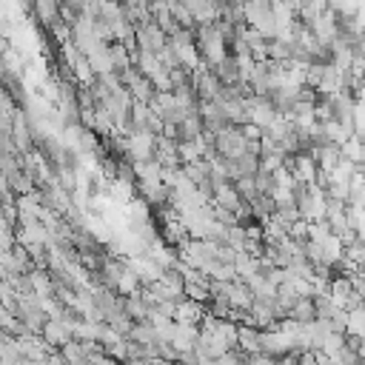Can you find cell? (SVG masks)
Returning a JSON list of instances; mask_svg holds the SVG:
<instances>
[{"label": "cell", "mask_w": 365, "mask_h": 365, "mask_svg": "<svg viewBox=\"0 0 365 365\" xmlns=\"http://www.w3.org/2000/svg\"><path fill=\"white\" fill-rule=\"evenodd\" d=\"M29 282L34 285V294H37V297H51V282H48V277H46L43 271H34V274L29 277Z\"/></svg>", "instance_id": "cell-15"}, {"label": "cell", "mask_w": 365, "mask_h": 365, "mask_svg": "<svg viewBox=\"0 0 365 365\" xmlns=\"http://www.w3.org/2000/svg\"><path fill=\"white\" fill-rule=\"evenodd\" d=\"M342 348H345V334H336V331H331V334L325 336V342L319 345V354H325V356L331 359V356H336Z\"/></svg>", "instance_id": "cell-12"}, {"label": "cell", "mask_w": 365, "mask_h": 365, "mask_svg": "<svg viewBox=\"0 0 365 365\" xmlns=\"http://www.w3.org/2000/svg\"><path fill=\"white\" fill-rule=\"evenodd\" d=\"M359 168H362V171H365V163H362V165H359Z\"/></svg>", "instance_id": "cell-19"}, {"label": "cell", "mask_w": 365, "mask_h": 365, "mask_svg": "<svg viewBox=\"0 0 365 365\" xmlns=\"http://www.w3.org/2000/svg\"><path fill=\"white\" fill-rule=\"evenodd\" d=\"M259 328H254V325H237V345L248 354V356H254V354H262L259 351Z\"/></svg>", "instance_id": "cell-7"}, {"label": "cell", "mask_w": 365, "mask_h": 365, "mask_svg": "<svg viewBox=\"0 0 365 365\" xmlns=\"http://www.w3.org/2000/svg\"><path fill=\"white\" fill-rule=\"evenodd\" d=\"M40 334H43V342H46V345L63 348L66 342H71V319H66V317L46 319L43 328H40Z\"/></svg>", "instance_id": "cell-3"}, {"label": "cell", "mask_w": 365, "mask_h": 365, "mask_svg": "<svg viewBox=\"0 0 365 365\" xmlns=\"http://www.w3.org/2000/svg\"><path fill=\"white\" fill-rule=\"evenodd\" d=\"M345 336H356V339H365V305H354V308L348 311Z\"/></svg>", "instance_id": "cell-9"}, {"label": "cell", "mask_w": 365, "mask_h": 365, "mask_svg": "<svg viewBox=\"0 0 365 365\" xmlns=\"http://www.w3.org/2000/svg\"><path fill=\"white\" fill-rule=\"evenodd\" d=\"M214 365H248V362H245V359H240L237 354H231V351H228V354H222L220 359H214Z\"/></svg>", "instance_id": "cell-17"}, {"label": "cell", "mask_w": 365, "mask_h": 365, "mask_svg": "<svg viewBox=\"0 0 365 365\" xmlns=\"http://www.w3.org/2000/svg\"><path fill=\"white\" fill-rule=\"evenodd\" d=\"M351 125H354V134H359L365 140V103H354V111H351Z\"/></svg>", "instance_id": "cell-14"}, {"label": "cell", "mask_w": 365, "mask_h": 365, "mask_svg": "<svg viewBox=\"0 0 365 365\" xmlns=\"http://www.w3.org/2000/svg\"><path fill=\"white\" fill-rule=\"evenodd\" d=\"M202 319V308L200 302H191V299H180L174 305V322L177 325H197Z\"/></svg>", "instance_id": "cell-6"}, {"label": "cell", "mask_w": 365, "mask_h": 365, "mask_svg": "<svg viewBox=\"0 0 365 365\" xmlns=\"http://www.w3.org/2000/svg\"><path fill=\"white\" fill-rule=\"evenodd\" d=\"M197 336H200V331H197L194 325H177V322H174V334H171L168 345H171V351H174V354H177V356L182 359V356L194 354Z\"/></svg>", "instance_id": "cell-4"}, {"label": "cell", "mask_w": 365, "mask_h": 365, "mask_svg": "<svg viewBox=\"0 0 365 365\" xmlns=\"http://www.w3.org/2000/svg\"><path fill=\"white\" fill-rule=\"evenodd\" d=\"M34 6H37L40 20H46V23H57V0H34Z\"/></svg>", "instance_id": "cell-13"}, {"label": "cell", "mask_w": 365, "mask_h": 365, "mask_svg": "<svg viewBox=\"0 0 365 365\" xmlns=\"http://www.w3.org/2000/svg\"><path fill=\"white\" fill-rule=\"evenodd\" d=\"M339 151H342V157L351 160L354 165H362V163H365V140H362L359 134H351V137L339 145Z\"/></svg>", "instance_id": "cell-8"}, {"label": "cell", "mask_w": 365, "mask_h": 365, "mask_svg": "<svg viewBox=\"0 0 365 365\" xmlns=\"http://www.w3.org/2000/svg\"><path fill=\"white\" fill-rule=\"evenodd\" d=\"M214 151H217L220 157H225V160H237L240 154H245V151H248V140L242 137L240 125H225V128H220V131L214 134Z\"/></svg>", "instance_id": "cell-1"}, {"label": "cell", "mask_w": 365, "mask_h": 365, "mask_svg": "<svg viewBox=\"0 0 365 365\" xmlns=\"http://www.w3.org/2000/svg\"><path fill=\"white\" fill-rule=\"evenodd\" d=\"M248 365H279L277 356H268V354H254L248 356Z\"/></svg>", "instance_id": "cell-16"}, {"label": "cell", "mask_w": 365, "mask_h": 365, "mask_svg": "<svg viewBox=\"0 0 365 365\" xmlns=\"http://www.w3.org/2000/svg\"><path fill=\"white\" fill-rule=\"evenodd\" d=\"M154 145H157V134H151L145 128H131L128 137H125V154L134 163L154 160Z\"/></svg>", "instance_id": "cell-2"}, {"label": "cell", "mask_w": 365, "mask_h": 365, "mask_svg": "<svg viewBox=\"0 0 365 365\" xmlns=\"http://www.w3.org/2000/svg\"><path fill=\"white\" fill-rule=\"evenodd\" d=\"M348 137H351V131H348L339 120H325V123H322V140H325V143H331V145H342Z\"/></svg>", "instance_id": "cell-10"}, {"label": "cell", "mask_w": 365, "mask_h": 365, "mask_svg": "<svg viewBox=\"0 0 365 365\" xmlns=\"http://www.w3.org/2000/svg\"><path fill=\"white\" fill-rule=\"evenodd\" d=\"M285 317L294 322H311V319H317V305H314V299H297Z\"/></svg>", "instance_id": "cell-11"}, {"label": "cell", "mask_w": 365, "mask_h": 365, "mask_svg": "<svg viewBox=\"0 0 365 365\" xmlns=\"http://www.w3.org/2000/svg\"><path fill=\"white\" fill-rule=\"evenodd\" d=\"M279 365H299V362H297V359H282Z\"/></svg>", "instance_id": "cell-18"}, {"label": "cell", "mask_w": 365, "mask_h": 365, "mask_svg": "<svg viewBox=\"0 0 365 365\" xmlns=\"http://www.w3.org/2000/svg\"><path fill=\"white\" fill-rule=\"evenodd\" d=\"M311 157L317 160V168H319L322 174H331V171L336 168V163H339L342 151H339V145H331V143H317V145L311 148Z\"/></svg>", "instance_id": "cell-5"}]
</instances>
